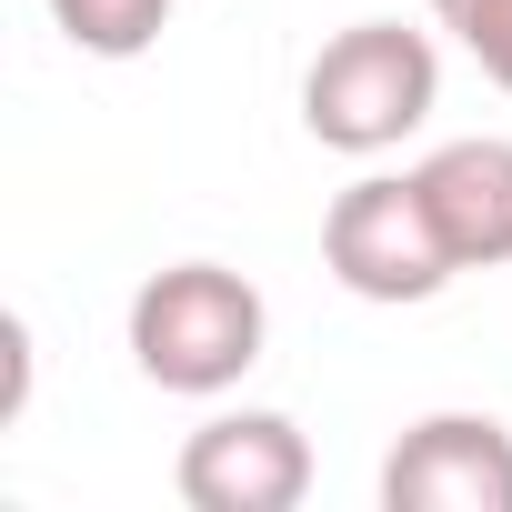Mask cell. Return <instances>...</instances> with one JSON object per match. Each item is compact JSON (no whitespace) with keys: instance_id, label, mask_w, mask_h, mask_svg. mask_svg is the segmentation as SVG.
Here are the masks:
<instances>
[{"instance_id":"7a4b0ae2","label":"cell","mask_w":512,"mask_h":512,"mask_svg":"<svg viewBox=\"0 0 512 512\" xmlns=\"http://www.w3.org/2000/svg\"><path fill=\"white\" fill-rule=\"evenodd\" d=\"M262 342H272L262 292L241 272H221V262H171L131 292V362H141V382H161L181 402L231 392L262 362Z\"/></svg>"},{"instance_id":"52a82bcc","label":"cell","mask_w":512,"mask_h":512,"mask_svg":"<svg viewBox=\"0 0 512 512\" xmlns=\"http://www.w3.org/2000/svg\"><path fill=\"white\" fill-rule=\"evenodd\" d=\"M51 21L71 51L91 61H141L161 31H171V0H51Z\"/></svg>"},{"instance_id":"6da1fadb","label":"cell","mask_w":512,"mask_h":512,"mask_svg":"<svg viewBox=\"0 0 512 512\" xmlns=\"http://www.w3.org/2000/svg\"><path fill=\"white\" fill-rule=\"evenodd\" d=\"M432 111H442V51L422 31H402V21H352L302 71V131L322 151H342V161L402 151Z\"/></svg>"},{"instance_id":"277c9868","label":"cell","mask_w":512,"mask_h":512,"mask_svg":"<svg viewBox=\"0 0 512 512\" xmlns=\"http://www.w3.org/2000/svg\"><path fill=\"white\" fill-rule=\"evenodd\" d=\"M191 512H292L312 492V442L282 412H211L171 462Z\"/></svg>"},{"instance_id":"3957f363","label":"cell","mask_w":512,"mask_h":512,"mask_svg":"<svg viewBox=\"0 0 512 512\" xmlns=\"http://www.w3.org/2000/svg\"><path fill=\"white\" fill-rule=\"evenodd\" d=\"M322 272H332L352 302H432L462 262H452V241H442L422 181H412V171H402V181L372 171V181L332 191V211H322Z\"/></svg>"},{"instance_id":"5b68a950","label":"cell","mask_w":512,"mask_h":512,"mask_svg":"<svg viewBox=\"0 0 512 512\" xmlns=\"http://www.w3.org/2000/svg\"><path fill=\"white\" fill-rule=\"evenodd\" d=\"M382 512H512V432L492 412H432L382 462Z\"/></svg>"},{"instance_id":"8992f818","label":"cell","mask_w":512,"mask_h":512,"mask_svg":"<svg viewBox=\"0 0 512 512\" xmlns=\"http://www.w3.org/2000/svg\"><path fill=\"white\" fill-rule=\"evenodd\" d=\"M442 241H452V262L462 272H502L512 262V141L472 131V141H442L432 161H412Z\"/></svg>"},{"instance_id":"ba28073f","label":"cell","mask_w":512,"mask_h":512,"mask_svg":"<svg viewBox=\"0 0 512 512\" xmlns=\"http://www.w3.org/2000/svg\"><path fill=\"white\" fill-rule=\"evenodd\" d=\"M432 21L482 61L492 91H512V0H432Z\"/></svg>"}]
</instances>
